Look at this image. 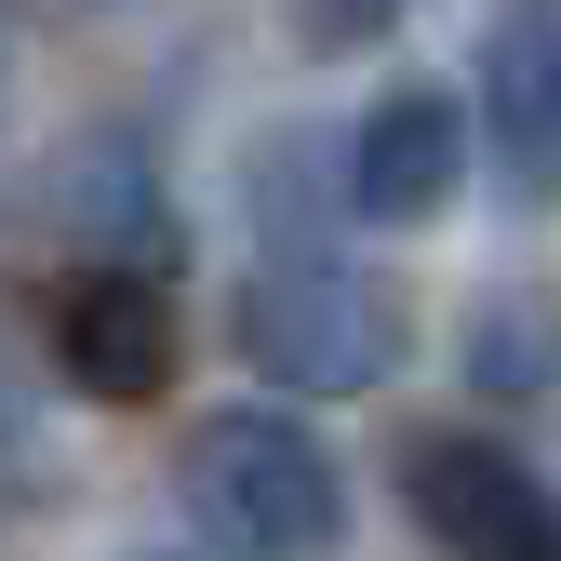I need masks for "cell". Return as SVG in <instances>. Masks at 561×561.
I'll use <instances>...</instances> for the list:
<instances>
[{"label": "cell", "mask_w": 561, "mask_h": 561, "mask_svg": "<svg viewBox=\"0 0 561 561\" xmlns=\"http://www.w3.org/2000/svg\"><path fill=\"white\" fill-rule=\"evenodd\" d=\"M67 187V228H94L107 241V267H161L174 254V215H161V174L134 161V148H81L54 174Z\"/></svg>", "instance_id": "7"}, {"label": "cell", "mask_w": 561, "mask_h": 561, "mask_svg": "<svg viewBox=\"0 0 561 561\" xmlns=\"http://www.w3.org/2000/svg\"><path fill=\"white\" fill-rule=\"evenodd\" d=\"M54 362L94 401H161L174 388V295H161V267H81L54 295Z\"/></svg>", "instance_id": "4"}, {"label": "cell", "mask_w": 561, "mask_h": 561, "mask_svg": "<svg viewBox=\"0 0 561 561\" xmlns=\"http://www.w3.org/2000/svg\"><path fill=\"white\" fill-rule=\"evenodd\" d=\"M481 107H495L508 174L561 187V0H522V14L481 41Z\"/></svg>", "instance_id": "6"}, {"label": "cell", "mask_w": 561, "mask_h": 561, "mask_svg": "<svg viewBox=\"0 0 561 561\" xmlns=\"http://www.w3.org/2000/svg\"><path fill=\"white\" fill-rule=\"evenodd\" d=\"M401 495L455 561H561V481L495 428H428L401 455Z\"/></svg>", "instance_id": "3"}, {"label": "cell", "mask_w": 561, "mask_h": 561, "mask_svg": "<svg viewBox=\"0 0 561 561\" xmlns=\"http://www.w3.org/2000/svg\"><path fill=\"white\" fill-rule=\"evenodd\" d=\"M174 495L187 522L241 548V561H321L347 535V481L321 455V428H295L280 401H228V414H201L187 455H174Z\"/></svg>", "instance_id": "1"}, {"label": "cell", "mask_w": 561, "mask_h": 561, "mask_svg": "<svg viewBox=\"0 0 561 561\" xmlns=\"http://www.w3.org/2000/svg\"><path fill=\"white\" fill-rule=\"evenodd\" d=\"M241 362L267 388H295V401H347V388H388L401 375V295L375 267H347V254H280L241 280Z\"/></svg>", "instance_id": "2"}, {"label": "cell", "mask_w": 561, "mask_h": 561, "mask_svg": "<svg viewBox=\"0 0 561 561\" xmlns=\"http://www.w3.org/2000/svg\"><path fill=\"white\" fill-rule=\"evenodd\" d=\"M375 27H401V0H308V41L334 54V41H375Z\"/></svg>", "instance_id": "9"}, {"label": "cell", "mask_w": 561, "mask_h": 561, "mask_svg": "<svg viewBox=\"0 0 561 561\" xmlns=\"http://www.w3.org/2000/svg\"><path fill=\"white\" fill-rule=\"evenodd\" d=\"M468 375L495 388V401H535V388H561V308H535V295H495L468 321Z\"/></svg>", "instance_id": "8"}, {"label": "cell", "mask_w": 561, "mask_h": 561, "mask_svg": "<svg viewBox=\"0 0 561 561\" xmlns=\"http://www.w3.org/2000/svg\"><path fill=\"white\" fill-rule=\"evenodd\" d=\"M455 174H468V107L442 81H388L362 107V134H347V201L375 228H428L455 201Z\"/></svg>", "instance_id": "5"}]
</instances>
